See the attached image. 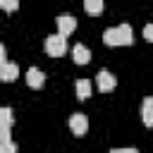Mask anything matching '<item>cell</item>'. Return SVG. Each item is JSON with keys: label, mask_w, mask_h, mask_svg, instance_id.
Returning <instances> with one entry per match:
<instances>
[{"label": "cell", "mask_w": 153, "mask_h": 153, "mask_svg": "<svg viewBox=\"0 0 153 153\" xmlns=\"http://www.w3.org/2000/svg\"><path fill=\"white\" fill-rule=\"evenodd\" d=\"M141 120H143L146 127H153V96L143 98V103H141Z\"/></svg>", "instance_id": "obj_9"}, {"label": "cell", "mask_w": 153, "mask_h": 153, "mask_svg": "<svg viewBox=\"0 0 153 153\" xmlns=\"http://www.w3.org/2000/svg\"><path fill=\"white\" fill-rule=\"evenodd\" d=\"M143 38H146L148 43H153V24H146V26H143Z\"/></svg>", "instance_id": "obj_15"}, {"label": "cell", "mask_w": 153, "mask_h": 153, "mask_svg": "<svg viewBox=\"0 0 153 153\" xmlns=\"http://www.w3.org/2000/svg\"><path fill=\"white\" fill-rule=\"evenodd\" d=\"M0 7H2L5 12H14V10L19 7V0H0Z\"/></svg>", "instance_id": "obj_13"}, {"label": "cell", "mask_w": 153, "mask_h": 153, "mask_svg": "<svg viewBox=\"0 0 153 153\" xmlns=\"http://www.w3.org/2000/svg\"><path fill=\"white\" fill-rule=\"evenodd\" d=\"M72 57H74L76 65H88V60H91V50H88L86 45L76 43V45L72 48Z\"/></svg>", "instance_id": "obj_7"}, {"label": "cell", "mask_w": 153, "mask_h": 153, "mask_svg": "<svg viewBox=\"0 0 153 153\" xmlns=\"http://www.w3.org/2000/svg\"><path fill=\"white\" fill-rule=\"evenodd\" d=\"M91 96V81L88 79H79L76 81V98L79 100H86Z\"/></svg>", "instance_id": "obj_10"}, {"label": "cell", "mask_w": 153, "mask_h": 153, "mask_svg": "<svg viewBox=\"0 0 153 153\" xmlns=\"http://www.w3.org/2000/svg\"><path fill=\"white\" fill-rule=\"evenodd\" d=\"M110 153H139L136 148H112Z\"/></svg>", "instance_id": "obj_16"}, {"label": "cell", "mask_w": 153, "mask_h": 153, "mask_svg": "<svg viewBox=\"0 0 153 153\" xmlns=\"http://www.w3.org/2000/svg\"><path fill=\"white\" fill-rule=\"evenodd\" d=\"M45 53H48L50 57L65 55V53H67V36H62V33L48 36V38H45Z\"/></svg>", "instance_id": "obj_2"}, {"label": "cell", "mask_w": 153, "mask_h": 153, "mask_svg": "<svg viewBox=\"0 0 153 153\" xmlns=\"http://www.w3.org/2000/svg\"><path fill=\"white\" fill-rule=\"evenodd\" d=\"M10 127H12V110L2 108L0 110V129H10Z\"/></svg>", "instance_id": "obj_12"}, {"label": "cell", "mask_w": 153, "mask_h": 153, "mask_svg": "<svg viewBox=\"0 0 153 153\" xmlns=\"http://www.w3.org/2000/svg\"><path fill=\"white\" fill-rule=\"evenodd\" d=\"M74 29H76V19H74V17H69V14H62V17H57V33H62V36H69Z\"/></svg>", "instance_id": "obj_5"}, {"label": "cell", "mask_w": 153, "mask_h": 153, "mask_svg": "<svg viewBox=\"0 0 153 153\" xmlns=\"http://www.w3.org/2000/svg\"><path fill=\"white\" fill-rule=\"evenodd\" d=\"M69 129H72V134H74V136H84V134H86V129H88V120H86V115L74 112V115L69 117Z\"/></svg>", "instance_id": "obj_3"}, {"label": "cell", "mask_w": 153, "mask_h": 153, "mask_svg": "<svg viewBox=\"0 0 153 153\" xmlns=\"http://www.w3.org/2000/svg\"><path fill=\"white\" fill-rule=\"evenodd\" d=\"M131 41H134V33H131L129 24H120V26H112V29L103 31V43L105 45H131Z\"/></svg>", "instance_id": "obj_1"}, {"label": "cell", "mask_w": 153, "mask_h": 153, "mask_svg": "<svg viewBox=\"0 0 153 153\" xmlns=\"http://www.w3.org/2000/svg\"><path fill=\"white\" fill-rule=\"evenodd\" d=\"M17 76H19V67H17V65H12V62H2V65H0V79H2V81L10 84V81H14Z\"/></svg>", "instance_id": "obj_8"}, {"label": "cell", "mask_w": 153, "mask_h": 153, "mask_svg": "<svg viewBox=\"0 0 153 153\" xmlns=\"http://www.w3.org/2000/svg\"><path fill=\"white\" fill-rule=\"evenodd\" d=\"M43 81H45V74H43L38 67H29V72H26V84H29L31 88H41Z\"/></svg>", "instance_id": "obj_6"}, {"label": "cell", "mask_w": 153, "mask_h": 153, "mask_svg": "<svg viewBox=\"0 0 153 153\" xmlns=\"http://www.w3.org/2000/svg\"><path fill=\"white\" fill-rule=\"evenodd\" d=\"M14 151H17V146L12 141H0V153H14Z\"/></svg>", "instance_id": "obj_14"}, {"label": "cell", "mask_w": 153, "mask_h": 153, "mask_svg": "<svg viewBox=\"0 0 153 153\" xmlns=\"http://www.w3.org/2000/svg\"><path fill=\"white\" fill-rule=\"evenodd\" d=\"M84 10H86V14L96 17L103 12V0H84Z\"/></svg>", "instance_id": "obj_11"}, {"label": "cell", "mask_w": 153, "mask_h": 153, "mask_svg": "<svg viewBox=\"0 0 153 153\" xmlns=\"http://www.w3.org/2000/svg\"><path fill=\"white\" fill-rule=\"evenodd\" d=\"M96 84H98V91H103V93H108V91H112L115 88V76L108 72V69H100L98 72V76H96Z\"/></svg>", "instance_id": "obj_4"}]
</instances>
